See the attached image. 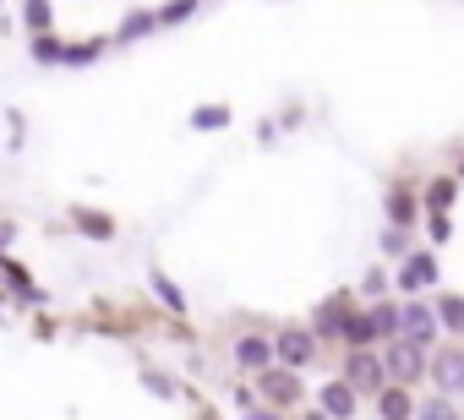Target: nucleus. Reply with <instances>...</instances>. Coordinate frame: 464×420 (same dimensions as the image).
I'll list each match as a JSON object with an SVG mask.
<instances>
[{
	"label": "nucleus",
	"instance_id": "f257e3e1",
	"mask_svg": "<svg viewBox=\"0 0 464 420\" xmlns=\"http://www.w3.org/2000/svg\"><path fill=\"white\" fill-rule=\"evenodd\" d=\"M355 311H361L355 290H334V295H323V301L306 311V333H312L317 344H339V349H344V333H350Z\"/></svg>",
	"mask_w": 464,
	"mask_h": 420
},
{
	"label": "nucleus",
	"instance_id": "f03ea898",
	"mask_svg": "<svg viewBox=\"0 0 464 420\" xmlns=\"http://www.w3.org/2000/svg\"><path fill=\"white\" fill-rule=\"evenodd\" d=\"M393 290H399V301H431V295L442 290V262H437V252H431V246H415V252L393 268Z\"/></svg>",
	"mask_w": 464,
	"mask_h": 420
},
{
	"label": "nucleus",
	"instance_id": "7ed1b4c3",
	"mask_svg": "<svg viewBox=\"0 0 464 420\" xmlns=\"http://www.w3.org/2000/svg\"><path fill=\"white\" fill-rule=\"evenodd\" d=\"M252 393H257V404H263V409L290 415V409H301V404H306V377H301V371H285V366H268L263 377H252Z\"/></svg>",
	"mask_w": 464,
	"mask_h": 420
},
{
	"label": "nucleus",
	"instance_id": "20e7f679",
	"mask_svg": "<svg viewBox=\"0 0 464 420\" xmlns=\"http://www.w3.org/2000/svg\"><path fill=\"white\" fill-rule=\"evenodd\" d=\"M339 382H350L355 398H377V393L388 387L382 349H344V360H339Z\"/></svg>",
	"mask_w": 464,
	"mask_h": 420
},
{
	"label": "nucleus",
	"instance_id": "39448f33",
	"mask_svg": "<svg viewBox=\"0 0 464 420\" xmlns=\"http://www.w3.org/2000/svg\"><path fill=\"white\" fill-rule=\"evenodd\" d=\"M426 382L442 393V398H464V344H453V339H442L437 349H431V360H426Z\"/></svg>",
	"mask_w": 464,
	"mask_h": 420
},
{
	"label": "nucleus",
	"instance_id": "423d86ee",
	"mask_svg": "<svg viewBox=\"0 0 464 420\" xmlns=\"http://www.w3.org/2000/svg\"><path fill=\"white\" fill-rule=\"evenodd\" d=\"M0 301H12V306H28V311H44L50 306V290H39V279L6 252L0 257Z\"/></svg>",
	"mask_w": 464,
	"mask_h": 420
},
{
	"label": "nucleus",
	"instance_id": "0eeeda50",
	"mask_svg": "<svg viewBox=\"0 0 464 420\" xmlns=\"http://www.w3.org/2000/svg\"><path fill=\"white\" fill-rule=\"evenodd\" d=\"M426 349H415V344H404V339H393V344H382V371H388V382L393 387H420L426 382Z\"/></svg>",
	"mask_w": 464,
	"mask_h": 420
},
{
	"label": "nucleus",
	"instance_id": "6e6552de",
	"mask_svg": "<svg viewBox=\"0 0 464 420\" xmlns=\"http://www.w3.org/2000/svg\"><path fill=\"white\" fill-rule=\"evenodd\" d=\"M317 339L301 328V322H285V328H274V366H285V371H306L312 360H317Z\"/></svg>",
	"mask_w": 464,
	"mask_h": 420
},
{
	"label": "nucleus",
	"instance_id": "1a4fd4ad",
	"mask_svg": "<svg viewBox=\"0 0 464 420\" xmlns=\"http://www.w3.org/2000/svg\"><path fill=\"white\" fill-rule=\"evenodd\" d=\"M437 311H431V301H399V339L404 344H415V349H437Z\"/></svg>",
	"mask_w": 464,
	"mask_h": 420
},
{
	"label": "nucleus",
	"instance_id": "9d476101",
	"mask_svg": "<svg viewBox=\"0 0 464 420\" xmlns=\"http://www.w3.org/2000/svg\"><path fill=\"white\" fill-rule=\"evenodd\" d=\"M382 214H388V230L415 235V224L426 219V214H420V191H410L404 180H393V186L382 191Z\"/></svg>",
	"mask_w": 464,
	"mask_h": 420
},
{
	"label": "nucleus",
	"instance_id": "9b49d317",
	"mask_svg": "<svg viewBox=\"0 0 464 420\" xmlns=\"http://www.w3.org/2000/svg\"><path fill=\"white\" fill-rule=\"evenodd\" d=\"M229 360H236L246 377H263L274 366V333H236L229 339Z\"/></svg>",
	"mask_w": 464,
	"mask_h": 420
},
{
	"label": "nucleus",
	"instance_id": "f8f14e48",
	"mask_svg": "<svg viewBox=\"0 0 464 420\" xmlns=\"http://www.w3.org/2000/svg\"><path fill=\"white\" fill-rule=\"evenodd\" d=\"M317 409H323L328 420H355V415H361V398L350 393V382H339V377H328V382L317 387Z\"/></svg>",
	"mask_w": 464,
	"mask_h": 420
},
{
	"label": "nucleus",
	"instance_id": "ddd939ff",
	"mask_svg": "<svg viewBox=\"0 0 464 420\" xmlns=\"http://www.w3.org/2000/svg\"><path fill=\"white\" fill-rule=\"evenodd\" d=\"M72 230L88 235V241H115L121 235L115 214H104V207H82V202H72Z\"/></svg>",
	"mask_w": 464,
	"mask_h": 420
},
{
	"label": "nucleus",
	"instance_id": "4468645a",
	"mask_svg": "<svg viewBox=\"0 0 464 420\" xmlns=\"http://www.w3.org/2000/svg\"><path fill=\"white\" fill-rule=\"evenodd\" d=\"M159 33V6H131L126 17H121V28H115V39L110 44H142V39H153Z\"/></svg>",
	"mask_w": 464,
	"mask_h": 420
},
{
	"label": "nucleus",
	"instance_id": "2eb2a0df",
	"mask_svg": "<svg viewBox=\"0 0 464 420\" xmlns=\"http://www.w3.org/2000/svg\"><path fill=\"white\" fill-rule=\"evenodd\" d=\"M361 317H366V333L377 349L399 339V301H372V306H361Z\"/></svg>",
	"mask_w": 464,
	"mask_h": 420
},
{
	"label": "nucleus",
	"instance_id": "dca6fc26",
	"mask_svg": "<svg viewBox=\"0 0 464 420\" xmlns=\"http://www.w3.org/2000/svg\"><path fill=\"white\" fill-rule=\"evenodd\" d=\"M431 311H437V328H442L453 344H464V295H459V290H437V295H431Z\"/></svg>",
	"mask_w": 464,
	"mask_h": 420
},
{
	"label": "nucleus",
	"instance_id": "f3484780",
	"mask_svg": "<svg viewBox=\"0 0 464 420\" xmlns=\"http://www.w3.org/2000/svg\"><path fill=\"white\" fill-rule=\"evenodd\" d=\"M453 202H459V180L453 175H431L420 186V214H448L453 219Z\"/></svg>",
	"mask_w": 464,
	"mask_h": 420
},
{
	"label": "nucleus",
	"instance_id": "a211bd4d",
	"mask_svg": "<svg viewBox=\"0 0 464 420\" xmlns=\"http://www.w3.org/2000/svg\"><path fill=\"white\" fill-rule=\"evenodd\" d=\"M104 50H110L104 33H93V39H66V50H61V72H82V66H93Z\"/></svg>",
	"mask_w": 464,
	"mask_h": 420
},
{
	"label": "nucleus",
	"instance_id": "6ab92c4d",
	"mask_svg": "<svg viewBox=\"0 0 464 420\" xmlns=\"http://www.w3.org/2000/svg\"><path fill=\"white\" fill-rule=\"evenodd\" d=\"M415 398H420V393H410V387H393V382H388L372 404H377V420H415Z\"/></svg>",
	"mask_w": 464,
	"mask_h": 420
},
{
	"label": "nucleus",
	"instance_id": "aec40b11",
	"mask_svg": "<svg viewBox=\"0 0 464 420\" xmlns=\"http://www.w3.org/2000/svg\"><path fill=\"white\" fill-rule=\"evenodd\" d=\"M148 290H153V301H159L169 317H186V290H180L164 268H148Z\"/></svg>",
	"mask_w": 464,
	"mask_h": 420
},
{
	"label": "nucleus",
	"instance_id": "412c9836",
	"mask_svg": "<svg viewBox=\"0 0 464 420\" xmlns=\"http://www.w3.org/2000/svg\"><path fill=\"white\" fill-rule=\"evenodd\" d=\"M61 50H66V39H61V33L28 39V55H34V66H44V72H61Z\"/></svg>",
	"mask_w": 464,
	"mask_h": 420
},
{
	"label": "nucleus",
	"instance_id": "4be33fe9",
	"mask_svg": "<svg viewBox=\"0 0 464 420\" xmlns=\"http://www.w3.org/2000/svg\"><path fill=\"white\" fill-rule=\"evenodd\" d=\"M186 126H191V131H224V126H229V104H224V99H218V104H197V110L186 115Z\"/></svg>",
	"mask_w": 464,
	"mask_h": 420
},
{
	"label": "nucleus",
	"instance_id": "5701e85b",
	"mask_svg": "<svg viewBox=\"0 0 464 420\" xmlns=\"http://www.w3.org/2000/svg\"><path fill=\"white\" fill-rule=\"evenodd\" d=\"M361 295H366V306H372V301H393V273H388L382 262H372V268L361 273Z\"/></svg>",
	"mask_w": 464,
	"mask_h": 420
},
{
	"label": "nucleus",
	"instance_id": "b1692460",
	"mask_svg": "<svg viewBox=\"0 0 464 420\" xmlns=\"http://www.w3.org/2000/svg\"><path fill=\"white\" fill-rule=\"evenodd\" d=\"M415 420H464V415H459L453 398H442V393H420V398H415Z\"/></svg>",
	"mask_w": 464,
	"mask_h": 420
},
{
	"label": "nucleus",
	"instance_id": "393cba45",
	"mask_svg": "<svg viewBox=\"0 0 464 420\" xmlns=\"http://www.w3.org/2000/svg\"><path fill=\"white\" fill-rule=\"evenodd\" d=\"M17 17L28 23V33H34V39H44V33H55V6H50V0H28V6H23Z\"/></svg>",
	"mask_w": 464,
	"mask_h": 420
},
{
	"label": "nucleus",
	"instance_id": "a878e982",
	"mask_svg": "<svg viewBox=\"0 0 464 420\" xmlns=\"http://www.w3.org/2000/svg\"><path fill=\"white\" fill-rule=\"evenodd\" d=\"M142 387H148L159 404H175V398H180V382H175L169 371H159V366H142Z\"/></svg>",
	"mask_w": 464,
	"mask_h": 420
},
{
	"label": "nucleus",
	"instance_id": "bb28decb",
	"mask_svg": "<svg viewBox=\"0 0 464 420\" xmlns=\"http://www.w3.org/2000/svg\"><path fill=\"white\" fill-rule=\"evenodd\" d=\"M377 252H382V257L399 268V262H404L415 246H410V235H404V230H388V224H382V230H377Z\"/></svg>",
	"mask_w": 464,
	"mask_h": 420
},
{
	"label": "nucleus",
	"instance_id": "cd10ccee",
	"mask_svg": "<svg viewBox=\"0 0 464 420\" xmlns=\"http://www.w3.org/2000/svg\"><path fill=\"white\" fill-rule=\"evenodd\" d=\"M202 6H197V0H175V6H159V33L164 28H180V23H191Z\"/></svg>",
	"mask_w": 464,
	"mask_h": 420
},
{
	"label": "nucleus",
	"instance_id": "c85d7f7f",
	"mask_svg": "<svg viewBox=\"0 0 464 420\" xmlns=\"http://www.w3.org/2000/svg\"><path fill=\"white\" fill-rule=\"evenodd\" d=\"M420 224H426V241H431V252H437V246H448V241H453V219H448V214H426V219H420Z\"/></svg>",
	"mask_w": 464,
	"mask_h": 420
},
{
	"label": "nucleus",
	"instance_id": "c756f323",
	"mask_svg": "<svg viewBox=\"0 0 464 420\" xmlns=\"http://www.w3.org/2000/svg\"><path fill=\"white\" fill-rule=\"evenodd\" d=\"M6 126H12V148H23V137H28V120H23V110H6Z\"/></svg>",
	"mask_w": 464,
	"mask_h": 420
},
{
	"label": "nucleus",
	"instance_id": "7c9ffc66",
	"mask_svg": "<svg viewBox=\"0 0 464 420\" xmlns=\"http://www.w3.org/2000/svg\"><path fill=\"white\" fill-rule=\"evenodd\" d=\"M241 420H285V415H279V409H263V404H246Z\"/></svg>",
	"mask_w": 464,
	"mask_h": 420
},
{
	"label": "nucleus",
	"instance_id": "2f4dec72",
	"mask_svg": "<svg viewBox=\"0 0 464 420\" xmlns=\"http://www.w3.org/2000/svg\"><path fill=\"white\" fill-rule=\"evenodd\" d=\"M12 241H17V224H12V219H0V257H6Z\"/></svg>",
	"mask_w": 464,
	"mask_h": 420
},
{
	"label": "nucleus",
	"instance_id": "473e14b6",
	"mask_svg": "<svg viewBox=\"0 0 464 420\" xmlns=\"http://www.w3.org/2000/svg\"><path fill=\"white\" fill-rule=\"evenodd\" d=\"M301 115H306V110H301V104H290V110H285V120H279V131H295V126H301Z\"/></svg>",
	"mask_w": 464,
	"mask_h": 420
},
{
	"label": "nucleus",
	"instance_id": "72a5a7b5",
	"mask_svg": "<svg viewBox=\"0 0 464 420\" xmlns=\"http://www.w3.org/2000/svg\"><path fill=\"white\" fill-rule=\"evenodd\" d=\"M257 142H279V120H257Z\"/></svg>",
	"mask_w": 464,
	"mask_h": 420
},
{
	"label": "nucleus",
	"instance_id": "f704fd0d",
	"mask_svg": "<svg viewBox=\"0 0 464 420\" xmlns=\"http://www.w3.org/2000/svg\"><path fill=\"white\" fill-rule=\"evenodd\" d=\"M301 420H328V415H323V409H317V404H312V409H306V415H301Z\"/></svg>",
	"mask_w": 464,
	"mask_h": 420
},
{
	"label": "nucleus",
	"instance_id": "c9c22d12",
	"mask_svg": "<svg viewBox=\"0 0 464 420\" xmlns=\"http://www.w3.org/2000/svg\"><path fill=\"white\" fill-rule=\"evenodd\" d=\"M453 180H459V186H464V158H459V169H453Z\"/></svg>",
	"mask_w": 464,
	"mask_h": 420
}]
</instances>
